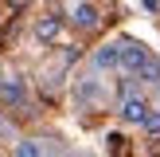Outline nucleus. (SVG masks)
I'll list each match as a JSON object with an SVG mask.
<instances>
[{"label":"nucleus","instance_id":"f257e3e1","mask_svg":"<svg viewBox=\"0 0 160 157\" xmlns=\"http://www.w3.org/2000/svg\"><path fill=\"white\" fill-rule=\"evenodd\" d=\"M117 114H121V122H129V126H145L148 114H152V106H148L145 94L125 90V94H121V106H117Z\"/></svg>","mask_w":160,"mask_h":157},{"label":"nucleus","instance_id":"f03ea898","mask_svg":"<svg viewBox=\"0 0 160 157\" xmlns=\"http://www.w3.org/2000/svg\"><path fill=\"white\" fill-rule=\"evenodd\" d=\"M117 43H121V71H125V75H141L145 63L152 59L148 47L141 43V39H117Z\"/></svg>","mask_w":160,"mask_h":157},{"label":"nucleus","instance_id":"7ed1b4c3","mask_svg":"<svg viewBox=\"0 0 160 157\" xmlns=\"http://www.w3.org/2000/svg\"><path fill=\"white\" fill-rule=\"evenodd\" d=\"M67 20L74 24L78 31H94L98 28V8L90 0H67Z\"/></svg>","mask_w":160,"mask_h":157},{"label":"nucleus","instance_id":"20e7f679","mask_svg":"<svg viewBox=\"0 0 160 157\" xmlns=\"http://www.w3.org/2000/svg\"><path fill=\"white\" fill-rule=\"evenodd\" d=\"M0 102L4 106H23L28 102V86L20 75H0Z\"/></svg>","mask_w":160,"mask_h":157},{"label":"nucleus","instance_id":"39448f33","mask_svg":"<svg viewBox=\"0 0 160 157\" xmlns=\"http://www.w3.org/2000/svg\"><path fill=\"white\" fill-rule=\"evenodd\" d=\"M74 98H78V106H86V110H94L102 102V83L94 75H86V78H78L74 83Z\"/></svg>","mask_w":160,"mask_h":157},{"label":"nucleus","instance_id":"423d86ee","mask_svg":"<svg viewBox=\"0 0 160 157\" xmlns=\"http://www.w3.org/2000/svg\"><path fill=\"white\" fill-rule=\"evenodd\" d=\"M12 157H51V145L47 138H20L12 145Z\"/></svg>","mask_w":160,"mask_h":157},{"label":"nucleus","instance_id":"0eeeda50","mask_svg":"<svg viewBox=\"0 0 160 157\" xmlns=\"http://www.w3.org/2000/svg\"><path fill=\"white\" fill-rule=\"evenodd\" d=\"M94 67H98V71L121 67V43H102L98 51H94Z\"/></svg>","mask_w":160,"mask_h":157},{"label":"nucleus","instance_id":"6e6552de","mask_svg":"<svg viewBox=\"0 0 160 157\" xmlns=\"http://www.w3.org/2000/svg\"><path fill=\"white\" fill-rule=\"evenodd\" d=\"M59 31H62V24L55 20V16H43V20L35 24V35L43 39V43H55V39H59Z\"/></svg>","mask_w":160,"mask_h":157},{"label":"nucleus","instance_id":"1a4fd4ad","mask_svg":"<svg viewBox=\"0 0 160 157\" xmlns=\"http://www.w3.org/2000/svg\"><path fill=\"white\" fill-rule=\"evenodd\" d=\"M141 78H145V83H160V63H156V59H148V63H145V71H141Z\"/></svg>","mask_w":160,"mask_h":157},{"label":"nucleus","instance_id":"9d476101","mask_svg":"<svg viewBox=\"0 0 160 157\" xmlns=\"http://www.w3.org/2000/svg\"><path fill=\"white\" fill-rule=\"evenodd\" d=\"M145 130H148V133H160V110H152V114H148V122H145Z\"/></svg>","mask_w":160,"mask_h":157},{"label":"nucleus","instance_id":"9b49d317","mask_svg":"<svg viewBox=\"0 0 160 157\" xmlns=\"http://www.w3.org/2000/svg\"><path fill=\"white\" fill-rule=\"evenodd\" d=\"M8 133H12V126H8V118H4V114H0V141H4V138H8Z\"/></svg>","mask_w":160,"mask_h":157}]
</instances>
